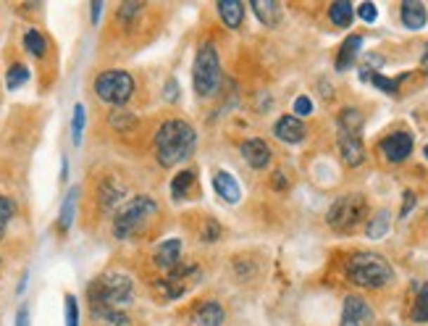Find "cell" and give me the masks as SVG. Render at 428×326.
Wrapping results in <instances>:
<instances>
[{
	"instance_id": "f1b7e54d",
	"label": "cell",
	"mask_w": 428,
	"mask_h": 326,
	"mask_svg": "<svg viewBox=\"0 0 428 326\" xmlns=\"http://www.w3.org/2000/svg\"><path fill=\"white\" fill-rule=\"evenodd\" d=\"M363 80H368L373 82L379 89H384V92H397V84L402 80H405V74L402 77H397V80H387V77H381V74H376V71H368V69H363V74H360Z\"/></svg>"
},
{
	"instance_id": "f546056e",
	"label": "cell",
	"mask_w": 428,
	"mask_h": 326,
	"mask_svg": "<svg viewBox=\"0 0 428 326\" xmlns=\"http://www.w3.org/2000/svg\"><path fill=\"white\" fill-rule=\"evenodd\" d=\"M13 213H16L13 200L6 198V195H0V239L6 237V229H8V221L13 218Z\"/></svg>"
},
{
	"instance_id": "8992f818",
	"label": "cell",
	"mask_w": 428,
	"mask_h": 326,
	"mask_svg": "<svg viewBox=\"0 0 428 326\" xmlns=\"http://www.w3.org/2000/svg\"><path fill=\"white\" fill-rule=\"evenodd\" d=\"M92 87H95V95L103 103H108L113 108H124L131 95H134V77H131L129 71L108 69L95 77Z\"/></svg>"
},
{
	"instance_id": "b9f144b4",
	"label": "cell",
	"mask_w": 428,
	"mask_h": 326,
	"mask_svg": "<svg viewBox=\"0 0 428 326\" xmlns=\"http://www.w3.org/2000/svg\"><path fill=\"white\" fill-rule=\"evenodd\" d=\"M420 69H423V74L428 77V45L426 50H423V58H420Z\"/></svg>"
},
{
	"instance_id": "277c9868",
	"label": "cell",
	"mask_w": 428,
	"mask_h": 326,
	"mask_svg": "<svg viewBox=\"0 0 428 326\" xmlns=\"http://www.w3.org/2000/svg\"><path fill=\"white\" fill-rule=\"evenodd\" d=\"M155 200L148 198V195H137V198H131L129 203H124V206L116 211V216H113V237L116 239H129L134 234H140L142 229L148 227V221L155 216Z\"/></svg>"
},
{
	"instance_id": "836d02e7",
	"label": "cell",
	"mask_w": 428,
	"mask_h": 326,
	"mask_svg": "<svg viewBox=\"0 0 428 326\" xmlns=\"http://www.w3.org/2000/svg\"><path fill=\"white\" fill-rule=\"evenodd\" d=\"M200 237L205 239V242H216V239L221 237V224L219 221H213V218H208L205 221V227H202V234Z\"/></svg>"
},
{
	"instance_id": "4316f807",
	"label": "cell",
	"mask_w": 428,
	"mask_h": 326,
	"mask_svg": "<svg viewBox=\"0 0 428 326\" xmlns=\"http://www.w3.org/2000/svg\"><path fill=\"white\" fill-rule=\"evenodd\" d=\"M84 121H87L84 106H82V103H77V106H74V113H71V139H74V145H77V148L82 145V134H84Z\"/></svg>"
},
{
	"instance_id": "4dcf8cb0",
	"label": "cell",
	"mask_w": 428,
	"mask_h": 326,
	"mask_svg": "<svg viewBox=\"0 0 428 326\" xmlns=\"http://www.w3.org/2000/svg\"><path fill=\"white\" fill-rule=\"evenodd\" d=\"M389 232V211H379V216L368 224V237L379 239Z\"/></svg>"
},
{
	"instance_id": "e0dca14e",
	"label": "cell",
	"mask_w": 428,
	"mask_h": 326,
	"mask_svg": "<svg viewBox=\"0 0 428 326\" xmlns=\"http://www.w3.org/2000/svg\"><path fill=\"white\" fill-rule=\"evenodd\" d=\"M360 48H363V37L360 35H349L347 40L342 42V48H339V56H337V69L344 71L349 69L352 63H355V58H358Z\"/></svg>"
},
{
	"instance_id": "4fadbf2b",
	"label": "cell",
	"mask_w": 428,
	"mask_h": 326,
	"mask_svg": "<svg viewBox=\"0 0 428 326\" xmlns=\"http://www.w3.org/2000/svg\"><path fill=\"white\" fill-rule=\"evenodd\" d=\"M242 158L260 171L271 163V148L263 139H247V142H242Z\"/></svg>"
},
{
	"instance_id": "60d3db41",
	"label": "cell",
	"mask_w": 428,
	"mask_h": 326,
	"mask_svg": "<svg viewBox=\"0 0 428 326\" xmlns=\"http://www.w3.org/2000/svg\"><path fill=\"white\" fill-rule=\"evenodd\" d=\"M273 184H276V187H279V189H287V182H284V177H281L279 171L273 174Z\"/></svg>"
},
{
	"instance_id": "ffe728a7",
	"label": "cell",
	"mask_w": 428,
	"mask_h": 326,
	"mask_svg": "<svg viewBox=\"0 0 428 326\" xmlns=\"http://www.w3.org/2000/svg\"><path fill=\"white\" fill-rule=\"evenodd\" d=\"M252 11L266 27H276L281 21V6L273 0H252Z\"/></svg>"
},
{
	"instance_id": "83f0119b",
	"label": "cell",
	"mask_w": 428,
	"mask_h": 326,
	"mask_svg": "<svg viewBox=\"0 0 428 326\" xmlns=\"http://www.w3.org/2000/svg\"><path fill=\"white\" fill-rule=\"evenodd\" d=\"M413 321L415 324H428V284H423L418 289L415 306H413Z\"/></svg>"
},
{
	"instance_id": "52a82bcc",
	"label": "cell",
	"mask_w": 428,
	"mask_h": 326,
	"mask_svg": "<svg viewBox=\"0 0 428 326\" xmlns=\"http://www.w3.org/2000/svg\"><path fill=\"white\" fill-rule=\"evenodd\" d=\"M365 213H368V203L363 195H358V192L342 195L339 200L331 203L329 213H326V224L339 234H347L365 218Z\"/></svg>"
},
{
	"instance_id": "9c48e42d",
	"label": "cell",
	"mask_w": 428,
	"mask_h": 326,
	"mask_svg": "<svg viewBox=\"0 0 428 326\" xmlns=\"http://www.w3.org/2000/svg\"><path fill=\"white\" fill-rule=\"evenodd\" d=\"M373 324V308L358 295L344 297V308H342V321L339 326H370Z\"/></svg>"
},
{
	"instance_id": "ba28073f",
	"label": "cell",
	"mask_w": 428,
	"mask_h": 326,
	"mask_svg": "<svg viewBox=\"0 0 428 326\" xmlns=\"http://www.w3.org/2000/svg\"><path fill=\"white\" fill-rule=\"evenodd\" d=\"M379 148L389 163H402L405 158H410L415 142H413V134H410V132H391L389 137L381 139Z\"/></svg>"
},
{
	"instance_id": "6da1fadb",
	"label": "cell",
	"mask_w": 428,
	"mask_h": 326,
	"mask_svg": "<svg viewBox=\"0 0 428 326\" xmlns=\"http://www.w3.org/2000/svg\"><path fill=\"white\" fill-rule=\"evenodd\" d=\"M153 148H155V158L160 166L174 168L184 163L190 158L195 148H197V134L195 129L181 119H169L163 121L155 129V137H153Z\"/></svg>"
},
{
	"instance_id": "7bdbcfd3",
	"label": "cell",
	"mask_w": 428,
	"mask_h": 326,
	"mask_svg": "<svg viewBox=\"0 0 428 326\" xmlns=\"http://www.w3.org/2000/svg\"><path fill=\"white\" fill-rule=\"evenodd\" d=\"M423 153H426V158H428V145H426V150H423Z\"/></svg>"
},
{
	"instance_id": "d4e9b609",
	"label": "cell",
	"mask_w": 428,
	"mask_h": 326,
	"mask_svg": "<svg viewBox=\"0 0 428 326\" xmlns=\"http://www.w3.org/2000/svg\"><path fill=\"white\" fill-rule=\"evenodd\" d=\"M108 124L116 129V132H129V129L137 127V116L124 108H113L108 116Z\"/></svg>"
},
{
	"instance_id": "7c38bea8",
	"label": "cell",
	"mask_w": 428,
	"mask_h": 326,
	"mask_svg": "<svg viewBox=\"0 0 428 326\" xmlns=\"http://www.w3.org/2000/svg\"><path fill=\"white\" fill-rule=\"evenodd\" d=\"M273 134L281 139V142H287V145H297L305 139V124L292 113V116H281L276 121V127H273Z\"/></svg>"
},
{
	"instance_id": "cb8c5ba5",
	"label": "cell",
	"mask_w": 428,
	"mask_h": 326,
	"mask_svg": "<svg viewBox=\"0 0 428 326\" xmlns=\"http://www.w3.org/2000/svg\"><path fill=\"white\" fill-rule=\"evenodd\" d=\"M195 179H197V174H195L192 168H181L179 174L174 177V182H171V192H174V200H179L181 195H187V189L195 187Z\"/></svg>"
},
{
	"instance_id": "d590c367",
	"label": "cell",
	"mask_w": 428,
	"mask_h": 326,
	"mask_svg": "<svg viewBox=\"0 0 428 326\" xmlns=\"http://www.w3.org/2000/svg\"><path fill=\"white\" fill-rule=\"evenodd\" d=\"M313 113V100L308 98V95H299L297 100H294V116H310Z\"/></svg>"
},
{
	"instance_id": "9a60e30c",
	"label": "cell",
	"mask_w": 428,
	"mask_h": 326,
	"mask_svg": "<svg viewBox=\"0 0 428 326\" xmlns=\"http://www.w3.org/2000/svg\"><path fill=\"white\" fill-rule=\"evenodd\" d=\"M213 189H216L219 198H223L226 203H239V198H242L239 182L231 177L229 171H219V174L213 177Z\"/></svg>"
},
{
	"instance_id": "5b68a950",
	"label": "cell",
	"mask_w": 428,
	"mask_h": 326,
	"mask_svg": "<svg viewBox=\"0 0 428 326\" xmlns=\"http://www.w3.org/2000/svg\"><path fill=\"white\" fill-rule=\"evenodd\" d=\"M192 80H195V92L202 95V98H210L221 87V58L213 42L200 45L195 69H192Z\"/></svg>"
},
{
	"instance_id": "5bb4252c",
	"label": "cell",
	"mask_w": 428,
	"mask_h": 326,
	"mask_svg": "<svg viewBox=\"0 0 428 326\" xmlns=\"http://www.w3.org/2000/svg\"><path fill=\"white\" fill-rule=\"evenodd\" d=\"M402 24L408 27V30H423L428 21V13H426V6L420 3V0H405L402 3Z\"/></svg>"
},
{
	"instance_id": "30bf717a",
	"label": "cell",
	"mask_w": 428,
	"mask_h": 326,
	"mask_svg": "<svg viewBox=\"0 0 428 326\" xmlns=\"http://www.w3.org/2000/svg\"><path fill=\"white\" fill-rule=\"evenodd\" d=\"M339 153L347 166H360L365 161V148H363V137L352 134V132H339Z\"/></svg>"
},
{
	"instance_id": "8fae6325",
	"label": "cell",
	"mask_w": 428,
	"mask_h": 326,
	"mask_svg": "<svg viewBox=\"0 0 428 326\" xmlns=\"http://www.w3.org/2000/svg\"><path fill=\"white\" fill-rule=\"evenodd\" d=\"M153 261H155V266L163 268V271L176 268L181 261V239L171 237L166 239V242H160V245L155 247V253H153Z\"/></svg>"
},
{
	"instance_id": "484cf974",
	"label": "cell",
	"mask_w": 428,
	"mask_h": 326,
	"mask_svg": "<svg viewBox=\"0 0 428 326\" xmlns=\"http://www.w3.org/2000/svg\"><path fill=\"white\" fill-rule=\"evenodd\" d=\"M30 82V69L24 66V63H11V69L6 71V84H8V89H19L21 84H27Z\"/></svg>"
},
{
	"instance_id": "3957f363",
	"label": "cell",
	"mask_w": 428,
	"mask_h": 326,
	"mask_svg": "<svg viewBox=\"0 0 428 326\" xmlns=\"http://www.w3.org/2000/svg\"><path fill=\"white\" fill-rule=\"evenodd\" d=\"M344 274L355 287L363 289H381L394 279V268L389 266V261L379 253H352L344 263Z\"/></svg>"
},
{
	"instance_id": "d6a6232c",
	"label": "cell",
	"mask_w": 428,
	"mask_h": 326,
	"mask_svg": "<svg viewBox=\"0 0 428 326\" xmlns=\"http://www.w3.org/2000/svg\"><path fill=\"white\" fill-rule=\"evenodd\" d=\"M142 8H145V6H142L140 0H131V3H124V6H121V8H119V19L124 21V24H129V21L134 19V16H137V13H140Z\"/></svg>"
},
{
	"instance_id": "44dd1931",
	"label": "cell",
	"mask_w": 428,
	"mask_h": 326,
	"mask_svg": "<svg viewBox=\"0 0 428 326\" xmlns=\"http://www.w3.org/2000/svg\"><path fill=\"white\" fill-rule=\"evenodd\" d=\"M98 195H100V206L105 208V211H110V208H116V203L124 198V187L116 184L113 179H105V182L100 184Z\"/></svg>"
},
{
	"instance_id": "603a6c76",
	"label": "cell",
	"mask_w": 428,
	"mask_h": 326,
	"mask_svg": "<svg viewBox=\"0 0 428 326\" xmlns=\"http://www.w3.org/2000/svg\"><path fill=\"white\" fill-rule=\"evenodd\" d=\"M24 50L34 56V58H42L45 53H48V40H45V35L37 30H27L24 32Z\"/></svg>"
},
{
	"instance_id": "d6986e66",
	"label": "cell",
	"mask_w": 428,
	"mask_h": 326,
	"mask_svg": "<svg viewBox=\"0 0 428 326\" xmlns=\"http://www.w3.org/2000/svg\"><path fill=\"white\" fill-rule=\"evenodd\" d=\"M329 21L334 27H339V30H347L349 24L355 21V8H352V3H349V0H337V3H331Z\"/></svg>"
},
{
	"instance_id": "74e56055",
	"label": "cell",
	"mask_w": 428,
	"mask_h": 326,
	"mask_svg": "<svg viewBox=\"0 0 428 326\" xmlns=\"http://www.w3.org/2000/svg\"><path fill=\"white\" fill-rule=\"evenodd\" d=\"M413 206H415V195H413V192H405V206H402V211H399V216H402V218L408 216Z\"/></svg>"
},
{
	"instance_id": "7a4b0ae2",
	"label": "cell",
	"mask_w": 428,
	"mask_h": 326,
	"mask_svg": "<svg viewBox=\"0 0 428 326\" xmlns=\"http://www.w3.org/2000/svg\"><path fill=\"white\" fill-rule=\"evenodd\" d=\"M134 300V284L124 271H105L87 287L90 313L100 311H124Z\"/></svg>"
},
{
	"instance_id": "e575fe53",
	"label": "cell",
	"mask_w": 428,
	"mask_h": 326,
	"mask_svg": "<svg viewBox=\"0 0 428 326\" xmlns=\"http://www.w3.org/2000/svg\"><path fill=\"white\" fill-rule=\"evenodd\" d=\"M358 16L365 21V24H373V21L379 19V8H376L373 3H360V6H358Z\"/></svg>"
},
{
	"instance_id": "1f68e13d",
	"label": "cell",
	"mask_w": 428,
	"mask_h": 326,
	"mask_svg": "<svg viewBox=\"0 0 428 326\" xmlns=\"http://www.w3.org/2000/svg\"><path fill=\"white\" fill-rule=\"evenodd\" d=\"M63 308H66V326H79V303H77V297L66 295Z\"/></svg>"
},
{
	"instance_id": "f35d334b",
	"label": "cell",
	"mask_w": 428,
	"mask_h": 326,
	"mask_svg": "<svg viewBox=\"0 0 428 326\" xmlns=\"http://www.w3.org/2000/svg\"><path fill=\"white\" fill-rule=\"evenodd\" d=\"M166 98L169 100H176V82L171 80L169 84H166Z\"/></svg>"
},
{
	"instance_id": "ac0fdd59",
	"label": "cell",
	"mask_w": 428,
	"mask_h": 326,
	"mask_svg": "<svg viewBox=\"0 0 428 326\" xmlns=\"http://www.w3.org/2000/svg\"><path fill=\"white\" fill-rule=\"evenodd\" d=\"M195 321H197L200 326H221L226 321V313H223V308H221L219 303L208 300V303L197 306V311H195Z\"/></svg>"
},
{
	"instance_id": "7402d4cb",
	"label": "cell",
	"mask_w": 428,
	"mask_h": 326,
	"mask_svg": "<svg viewBox=\"0 0 428 326\" xmlns=\"http://www.w3.org/2000/svg\"><path fill=\"white\" fill-rule=\"evenodd\" d=\"M77 198H79L77 187L69 189V195H66L63 206H60V216H58V229H60V232H69V229H71V221H74V213H77Z\"/></svg>"
},
{
	"instance_id": "ab89813d",
	"label": "cell",
	"mask_w": 428,
	"mask_h": 326,
	"mask_svg": "<svg viewBox=\"0 0 428 326\" xmlns=\"http://www.w3.org/2000/svg\"><path fill=\"white\" fill-rule=\"evenodd\" d=\"M92 21L98 24V19H100V11H103V3H92Z\"/></svg>"
},
{
	"instance_id": "2e32d148",
	"label": "cell",
	"mask_w": 428,
	"mask_h": 326,
	"mask_svg": "<svg viewBox=\"0 0 428 326\" xmlns=\"http://www.w3.org/2000/svg\"><path fill=\"white\" fill-rule=\"evenodd\" d=\"M216 11H219L221 21H223L229 30H239L242 21H245V6H242L239 0H219Z\"/></svg>"
},
{
	"instance_id": "8d00e7d4",
	"label": "cell",
	"mask_w": 428,
	"mask_h": 326,
	"mask_svg": "<svg viewBox=\"0 0 428 326\" xmlns=\"http://www.w3.org/2000/svg\"><path fill=\"white\" fill-rule=\"evenodd\" d=\"M16 326H30V308L21 306L19 313H16Z\"/></svg>"
}]
</instances>
